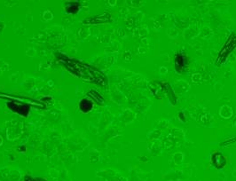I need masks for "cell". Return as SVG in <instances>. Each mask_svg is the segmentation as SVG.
I'll list each match as a JSON object with an SVG mask.
<instances>
[{"label":"cell","instance_id":"6da1fadb","mask_svg":"<svg viewBox=\"0 0 236 181\" xmlns=\"http://www.w3.org/2000/svg\"><path fill=\"white\" fill-rule=\"evenodd\" d=\"M236 47V34L233 33L230 36V37L227 39V41L225 43V45L221 48L220 50L218 57V61H219L220 63H224L226 58L228 56V53L230 54L234 48Z\"/></svg>","mask_w":236,"mask_h":181},{"label":"cell","instance_id":"7a4b0ae2","mask_svg":"<svg viewBox=\"0 0 236 181\" xmlns=\"http://www.w3.org/2000/svg\"><path fill=\"white\" fill-rule=\"evenodd\" d=\"M210 163L217 170H222L227 164V159L222 152L216 151L210 155Z\"/></svg>","mask_w":236,"mask_h":181},{"label":"cell","instance_id":"3957f363","mask_svg":"<svg viewBox=\"0 0 236 181\" xmlns=\"http://www.w3.org/2000/svg\"><path fill=\"white\" fill-rule=\"evenodd\" d=\"M187 63V59L186 54L179 52L175 55V70L177 74H183L182 72Z\"/></svg>","mask_w":236,"mask_h":181},{"label":"cell","instance_id":"277c9868","mask_svg":"<svg viewBox=\"0 0 236 181\" xmlns=\"http://www.w3.org/2000/svg\"><path fill=\"white\" fill-rule=\"evenodd\" d=\"M78 106H79V109L83 113H88L92 109V103L90 101L85 100V99L79 102Z\"/></svg>","mask_w":236,"mask_h":181},{"label":"cell","instance_id":"5b68a950","mask_svg":"<svg viewBox=\"0 0 236 181\" xmlns=\"http://www.w3.org/2000/svg\"><path fill=\"white\" fill-rule=\"evenodd\" d=\"M71 9V10L68 13H70V14H72V13H75L76 12H78V5H76V4H70V5H67L66 7H65V9Z\"/></svg>","mask_w":236,"mask_h":181},{"label":"cell","instance_id":"8992f818","mask_svg":"<svg viewBox=\"0 0 236 181\" xmlns=\"http://www.w3.org/2000/svg\"><path fill=\"white\" fill-rule=\"evenodd\" d=\"M43 18H44V21H51V20L53 19V13H52L48 10L45 11V12H44Z\"/></svg>","mask_w":236,"mask_h":181},{"label":"cell","instance_id":"52a82bcc","mask_svg":"<svg viewBox=\"0 0 236 181\" xmlns=\"http://www.w3.org/2000/svg\"><path fill=\"white\" fill-rule=\"evenodd\" d=\"M178 120L180 121L181 122H185V120H186V117L184 116V114H183V112H178Z\"/></svg>","mask_w":236,"mask_h":181},{"label":"cell","instance_id":"ba28073f","mask_svg":"<svg viewBox=\"0 0 236 181\" xmlns=\"http://www.w3.org/2000/svg\"><path fill=\"white\" fill-rule=\"evenodd\" d=\"M5 28H6V24H5L4 22L0 21V34L3 32V30L5 29Z\"/></svg>","mask_w":236,"mask_h":181},{"label":"cell","instance_id":"9c48e42d","mask_svg":"<svg viewBox=\"0 0 236 181\" xmlns=\"http://www.w3.org/2000/svg\"><path fill=\"white\" fill-rule=\"evenodd\" d=\"M2 143H3V138H2V137L0 136V146L2 145Z\"/></svg>","mask_w":236,"mask_h":181}]
</instances>
